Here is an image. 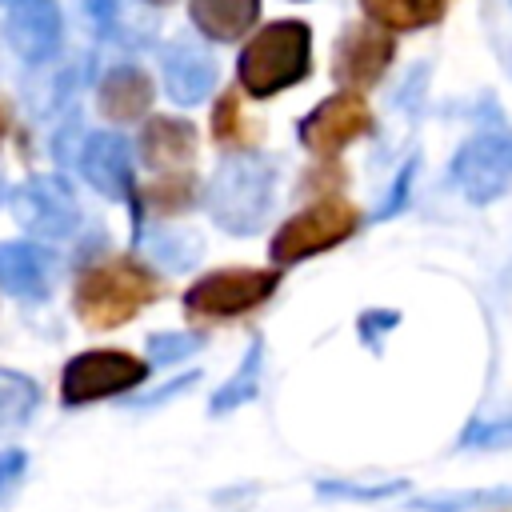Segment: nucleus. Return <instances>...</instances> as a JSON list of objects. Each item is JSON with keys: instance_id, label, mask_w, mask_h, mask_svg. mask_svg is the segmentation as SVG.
<instances>
[{"instance_id": "f257e3e1", "label": "nucleus", "mask_w": 512, "mask_h": 512, "mask_svg": "<svg viewBox=\"0 0 512 512\" xmlns=\"http://www.w3.org/2000/svg\"><path fill=\"white\" fill-rule=\"evenodd\" d=\"M312 68V32L304 20H276L268 28H260L244 52H240V84L248 88V96L268 100L280 88H292L308 76Z\"/></svg>"}, {"instance_id": "f03ea898", "label": "nucleus", "mask_w": 512, "mask_h": 512, "mask_svg": "<svg viewBox=\"0 0 512 512\" xmlns=\"http://www.w3.org/2000/svg\"><path fill=\"white\" fill-rule=\"evenodd\" d=\"M160 292L156 276L128 260V256H116V260H104V264H92L80 280H76V316L88 324V328H116L124 320H132L144 304H152Z\"/></svg>"}, {"instance_id": "7ed1b4c3", "label": "nucleus", "mask_w": 512, "mask_h": 512, "mask_svg": "<svg viewBox=\"0 0 512 512\" xmlns=\"http://www.w3.org/2000/svg\"><path fill=\"white\" fill-rule=\"evenodd\" d=\"M276 196V168L256 156L224 160L208 184V212L224 232L248 236L260 228Z\"/></svg>"}, {"instance_id": "20e7f679", "label": "nucleus", "mask_w": 512, "mask_h": 512, "mask_svg": "<svg viewBox=\"0 0 512 512\" xmlns=\"http://www.w3.org/2000/svg\"><path fill=\"white\" fill-rule=\"evenodd\" d=\"M280 288L276 268H220L200 276L184 292V312L192 320H232L260 308Z\"/></svg>"}, {"instance_id": "39448f33", "label": "nucleus", "mask_w": 512, "mask_h": 512, "mask_svg": "<svg viewBox=\"0 0 512 512\" xmlns=\"http://www.w3.org/2000/svg\"><path fill=\"white\" fill-rule=\"evenodd\" d=\"M356 228H360V212L348 200H340V196L316 200L304 212H296L288 224L276 228L272 260L276 264H300V260H308L316 252H328V248L344 244Z\"/></svg>"}, {"instance_id": "423d86ee", "label": "nucleus", "mask_w": 512, "mask_h": 512, "mask_svg": "<svg viewBox=\"0 0 512 512\" xmlns=\"http://www.w3.org/2000/svg\"><path fill=\"white\" fill-rule=\"evenodd\" d=\"M448 172H452V184L472 204L500 200L512 184V132H504V128L476 132L468 144H460Z\"/></svg>"}, {"instance_id": "0eeeda50", "label": "nucleus", "mask_w": 512, "mask_h": 512, "mask_svg": "<svg viewBox=\"0 0 512 512\" xmlns=\"http://www.w3.org/2000/svg\"><path fill=\"white\" fill-rule=\"evenodd\" d=\"M144 376H148L144 360H136L120 348H96V352H80L76 360H68L60 396H64V404H92V400L136 388Z\"/></svg>"}, {"instance_id": "6e6552de", "label": "nucleus", "mask_w": 512, "mask_h": 512, "mask_svg": "<svg viewBox=\"0 0 512 512\" xmlns=\"http://www.w3.org/2000/svg\"><path fill=\"white\" fill-rule=\"evenodd\" d=\"M368 132H372V108L356 92H336L300 120V144L320 160L336 156L340 148H348Z\"/></svg>"}, {"instance_id": "1a4fd4ad", "label": "nucleus", "mask_w": 512, "mask_h": 512, "mask_svg": "<svg viewBox=\"0 0 512 512\" xmlns=\"http://www.w3.org/2000/svg\"><path fill=\"white\" fill-rule=\"evenodd\" d=\"M392 36L380 24H348L332 48V80L348 92L372 88L392 64Z\"/></svg>"}, {"instance_id": "9d476101", "label": "nucleus", "mask_w": 512, "mask_h": 512, "mask_svg": "<svg viewBox=\"0 0 512 512\" xmlns=\"http://www.w3.org/2000/svg\"><path fill=\"white\" fill-rule=\"evenodd\" d=\"M12 212L32 236L60 240L80 224L76 196L60 176H32L12 192Z\"/></svg>"}, {"instance_id": "9b49d317", "label": "nucleus", "mask_w": 512, "mask_h": 512, "mask_svg": "<svg viewBox=\"0 0 512 512\" xmlns=\"http://www.w3.org/2000/svg\"><path fill=\"white\" fill-rule=\"evenodd\" d=\"M60 32H64V20H60L56 0H12L4 36L20 60H28V64L48 60L60 44Z\"/></svg>"}, {"instance_id": "f8f14e48", "label": "nucleus", "mask_w": 512, "mask_h": 512, "mask_svg": "<svg viewBox=\"0 0 512 512\" xmlns=\"http://www.w3.org/2000/svg\"><path fill=\"white\" fill-rule=\"evenodd\" d=\"M80 168L96 192H104L112 200L132 196V152L124 144V136H116V132L88 136V144L80 152Z\"/></svg>"}, {"instance_id": "ddd939ff", "label": "nucleus", "mask_w": 512, "mask_h": 512, "mask_svg": "<svg viewBox=\"0 0 512 512\" xmlns=\"http://www.w3.org/2000/svg\"><path fill=\"white\" fill-rule=\"evenodd\" d=\"M164 88L180 104H200L216 88V64L208 52L192 44H172L164 48Z\"/></svg>"}, {"instance_id": "4468645a", "label": "nucleus", "mask_w": 512, "mask_h": 512, "mask_svg": "<svg viewBox=\"0 0 512 512\" xmlns=\"http://www.w3.org/2000/svg\"><path fill=\"white\" fill-rule=\"evenodd\" d=\"M0 288L24 300H40L48 292V252L20 240L0 244Z\"/></svg>"}, {"instance_id": "2eb2a0df", "label": "nucleus", "mask_w": 512, "mask_h": 512, "mask_svg": "<svg viewBox=\"0 0 512 512\" xmlns=\"http://www.w3.org/2000/svg\"><path fill=\"white\" fill-rule=\"evenodd\" d=\"M152 104V80L124 64V68H112L104 80H100V112L116 124H128V120H140Z\"/></svg>"}, {"instance_id": "dca6fc26", "label": "nucleus", "mask_w": 512, "mask_h": 512, "mask_svg": "<svg viewBox=\"0 0 512 512\" xmlns=\"http://www.w3.org/2000/svg\"><path fill=\"white\" fill-rule=\"evenodd\" d=\"M140 152H144V164L152 168H176V164H188L192 152H196V132L188 120H176V116H152L140 132Z\"/></svg>"}, {"instance_id": "f3484780", "label": "nucleus", "mask_w": 512, "mask_h": 512, "mask_svg": "<svg viewBox=\"0 0 512 512\" xmlns=\"http://www.w3.org/2000/svg\"><path fill=\"white\" fill-rule=\"evenodd\" d=\"M188 16L208 40L228 44L256 28L260 0H188Z\"/></svg>"}, {"instance_id": "a211bd4d", "label": "nucleus", "mask_w": 512, "mask_h": 512, "mask_svg": "<svg viewBox=\"0 0 512 512\" xmlns=\"http://www.w3.org/2000/svg\"><path fill=\"white\" fill-rule=\"evenodd\" d=\"M360 8L368 12L372 24L388 28V32H416L428 28L444 16L448 0H360Z\"/></svg>"}, {"instance_id": "6ab92c4d", "label": "nucleus", "mask_w": 512, "mask_h": 512, "mask_svg": "<svg viewBox=\"0 0 512 512\" xmlns=\"http://www.w3.org/2000/svg\"><path fill=\"white\" fill-rule=\"evenodd\" d=\"M260 360H264V344L256 340V344L248 348L244 364L236 368V376L212 396V412H216V416H220V412H232V408H240V404H248V400H256V388H260Z\"/></svg>"}, {"instance_id": "aec40b11", "label": "nucleus", "mask_w": 512, "mask_h": 512, "mask_svg": "<svg viewBox=\"0 0 512 512\" xmlns=\"http://www.w3.org/2000/svg\"><path fill=\"white\" fill-rule=\"evenodd\" d=\"M32 408H36V384L28 376H20V372H4L0 368V432L24 424Z\"/></svg>"}, {"instance_id": "412c9836", "label": "nucleus", "mask_w": 512, "mask_h": 512, "mask_svg": "<svg viewBox=\"0 0 512 512\" xmlns=\"http://www.w3.org/2000/svg\"><path fill=\"white\" fill-rule=\"evenodd\" d=\"M212 136H216V144H224V148H240V144H252L260 132H256V124H248L244 116H240V100H236V92H224L220 100H216V112H212Z\"/></svg>"}, {"instance_id": "4be33fe9", "label": "nucleus", "mask_w": 512, "mask_h": 512, "mask_svg": "<svg viewBox=\"0 0 512 512\" xmlns=\"http://www.w3.org/2000/svg\"><path fill=\"white\" fill-rule=\"evenodd\" d=\"M512 488H488V492H456V496H420L412 500V508L424 512H468V508H484V504H508Z\"/></svg>"}, {"instance_id": "5701e85b", "label": "nucleus", "mask_w": 512, "mask_h": 512, "mask_svg": "<svg viewBox=\"0 0 512 512\" xmlns=\"http://www.w3.org/2000/svg\"><path fill=\"white\" fill-rule=\"evenodd\" d=\"M144 196L156 212H180L196 200V180L192 176H168V180H156Z\"/></svg>"}, {"instance_id": "b1692460", "label": "nucleus", "mask_w": 512, "mask_h": 512, "mask_svg": "<svg viewBox=\"0 0 512 512\" xmlns=\"http://www.w3.org/2000/svg\"><path fill=\"white\" fill-rule=\"evenodd\" d=\"M196 348H200V336H192V332H160V336L148 340V352H152L156 364L184 360V356H192Z\"/></svg>"}, {"instance_id": "393cba45", "label": "nucleus", "mask_w": 512, "mask_h": 512, "mask_svg": "<svg viewBox=\"0 0 512 512\" xmlns=\"http://www.w3.org/2000/svg\"><path fill=\"white\" fill-rule=\"evenodd\" d=\"M464 448H512V420H488V424H472L460 436Z\"/></svg>"}, {"instance_id": "a878e982", "label": "nucleus", "mask_w": 512, "mask_h": 512, "mask_svg": "<svg viewBox=\"0 0 512 512\" xmlns=\"http://www.w3.org/2000/svg\"><path fill=\"white\" fill-rule=\"evenodd\" d=\"M324 496H356V500H376L388 492H404V480H384V484H348V480H324Z\"/></svg>"}, {"instance_id": "bb28decb", "label": "nucleus", "mask_w": 512, "mask_h": 512, "mask_svg": "<svg viewBox=\"0 0 512 512\" xmlns=\"http://www.w3.org/2000/svg\"><path fill=\"white\" fill-rule=\"evenodd\" d=\"M412 176H416V160H408V164L400 168V176L392 180V196L380 204V216H396V212L404 208V200H408V188H412Z\"/></svg>"}, {"instance_id": "cd10ccee", "label": "nucleus", "mask_w": 512, "mask_h": 512, "mask_svg": "<svg viewBox=\"0 0 512 512\" xmlns=\"http://www.w3.org/2000/svg\"><path fill=\"white\" fill-rule=\"evenodd\" d=\"M20 472H24V452H20V448L0 452V496L20 480Z\"/></svg>"}, {"instance_id": "c85d7f7f", "label": "nucleus", "mask_w": 512, "mask_h": 512, "mask_svg": "<svg viewBox=\"0 0 512 512\" xmlns=\"http://www.w3.org/2000/svg\"><path fill=\"white\" fill-rule=\"evenodd\" d=\"M88 12L104 24V20H112V12H116V0H88Z\"/></svg>"}, {"instance_id": "c756f323", "label": "nucleus", "mask_w": 512, "mask_h": 512, "mask_svg": "<svg viewBox=\"0 0 512 512\" xmlns=\"http://www.w3.org/2000/svg\"><path fill=\"white\" fill-rule=\"evenodd\" d=\"M4 132H8V112H4V104H0V140H4Z\"/></svg>"}]
</instances>
